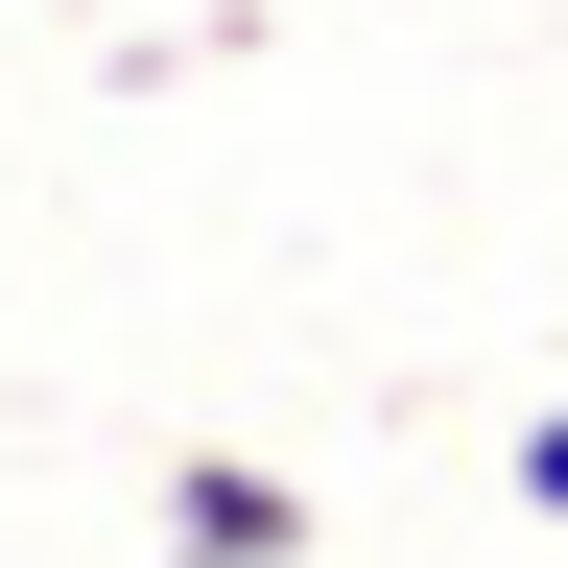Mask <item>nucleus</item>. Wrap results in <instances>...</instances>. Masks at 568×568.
<instances>
[{"instance_id":"obj_1","label":"nucleus","mask_w":568,"mask_h":568,"mask_svg":"<svg viewBox=\"0 0 568 568\" xmlns=\"http://www.w3.org/2000/svg\"><path fill=\"white\" fill-rule=\"evenodd\" d=\"M166 568H308V474L190 450V474H166Z\"/></svg>"},{"instance_id":"obj_2","label":"nucleus","mask_w":568,"mask_h":568,"mask_svg":"<svg viewBox=\"0 0 568 568\" xmlns=\"http://www.w3.org/2000/svg\"><path fill=\"white\" fill-rule=\"evenodd\" d=\"M521 521H568V403H545V426H521Z\"/></svg>"}]
</instances>
